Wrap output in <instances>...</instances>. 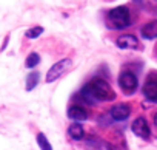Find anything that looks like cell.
<instances>
[{
	"instance_id": "6",
	"label": "cell",
	"mask_w": 157,
	"mask_h": 150,
	"mask_svg": "<svg viewBox=\"0 0 157 150\" xmlns=\"http://www.w3.org/2000/svg\"><path fill=\"white\" fill-rule=\"evenodd\" d=\"M116 43H117L119 48L128 50V48H137L139 40H137V37L132 36V34H123V36H119V37H117Z\"/></svg>"
},
{
	"instance_id": "12",
	"label": "cell",
	"mask_w": 157,
	"mask_h": 150,
	"mask_svg": "<svg viewBox=\"0 0 157 150\" xmlns=\"http://www.w3.org/2000/svg\"><path fill=\"white\" fill-rule=\"evenodd\" d=\"M37 84H39V73H36V71L29 73L28 78H26V90L28 91L34 90L37 87Z\"/></svg>"
},
{
	"instance_id": "14",
	"label": "cell",
	"mask_w": 157,
	"mask_h": 150,
	"mask_svg": "<svg viewBox=\"0 0 157 150\" xmlns=\"http://www.w3.org/2000/svg\"><path fill=\"white\" fill-rule=\"evenodd\" d=\"M39 62H40V56H39L37 53H31V54L26 57V67H28V68H34Z\"/></svg>"
},
{
	"instance_id": "1",
	"label": "cell",
	"mask_w": 157,
	"mask_h": 150,
	"mask_svg": "<svg viewBox=\"0 0 157 150\" xmlns=\"http://www.w3.org/2000/svg\"><path fill=\"white\" fill-rule=\"evenodd\" d=\"M80 95L90 104H94L97 101H113L116 98V93L111 85L102 78H94L88 85L82 88Z\"/></svg>"
},
{
	"instance_id": "2",
	"label": "cell",
	"mask_w": 157,
	"mask_h": 150,
	"mask_svg": "<svg viewBox=\"0 0 157 150\" xmlns=\"http://www.w3.org/2000/svg\"><path fill=\"white\" fill-rule=\"evenodd\" d=\"M108 20H109V23H111L113 28L122 30V28L129 26V23H131V16H129V11H128L126 6H117V8H114V10L109 11Z\"/></svg>"
},
{
	"instance_id": "9",
	"label": "cell",
	"mask_w": 157,
	"mask_h": 150,
	"mask_svg": "<svg viewBox=\"0 0 157 150\" xmlns=\"http://www.w3.org/2000/svg\"><path fill=\"white\" fill-rule=\"evenodd\" d=\"M143 95L145 98L155 101L157 99V81L155 79H148L146 84L143 85Z\"/></svg>"
},
{
	"instance_id": "5",
	"label": "cell",
	"mask_w": 157,
	"mask_h": 150,
	"mask_svg": "<svg viewBox=\"0 0 157 150\" xmlns=\"http://www.w3.org/2000/svg\"><path fill=\"white\" fill-rule=\"evenodd\" d=\"M131 128H132V132H134L136 136L143 138V139H148L149 138V125H148V122H146L145 118H137L132 122Z\"/></svg>"
},
{
	"instance_id": "10",
	"label": "cell",
	"mask_w": 157,
	"mask_h": 150,
	"mask_svg": "<svg viewBox=\"0 0 157 150\" xmlns=\"http://www.w3.org/2000/svg\"><path fill=\"white\" fill-rule=\"evenodd\" d=\"M142 36L145 39H155L157 37V20H152V22H148L143 28H142Z\"/></svg>"
},
{
	"instance_id": "4",
	"label": "cell",
	"mask_w": 157,
	"mask_h": 150,
	"mask_svg": "<svg viewBox=\"0 0 157 150\" xmlns=\"http://www.w3.org/2000/svg\"><path fill=\"white\" fill-rule=\"evenodd\" d=\"M119 84H120V87H122L123 91H126V93H132V91L137 88V78L134 76L131 71H125V73L120 74Z\"/></svg>"
},
{
	"instance_id": "8",
	"label": "cell",
	"mask_w": 157,
	"mask_h": 150,
	"mask_svg": "<svg viewBox=\"0 0 157 150\" xmlns=\"http://www.w3.org/2000/svg\"><path fill=\"white\" fill-rule=\"evenodd\" d=\"M131 113V107L128 104H117L116 107H113L111 110V116L116 119V121H123L129 116Z\"/></svg>"
},
{
	"instance_id": "15",
	"label": "cell",
	"mask_w": 157,
	"mask_h": 150,
	"mask_svg": "<svg viewBox=\"0 0 157 150\" xmlns=\"http://www.w3.org/2000/svg\"><path fill=\"white\" fill-rule=\"evenodd\" d=\"M42 33H43V28H42V26H34V28L28 30L25 34H26L28 39H36V37H39Z\"/></svg>"
},
{
	"instance_id": "16",
	"label": "cell",
	"mask_w": 157,
	"mask_h": 150,
	"mask_svg": "<svg viewBox=\"0 0 157 150\" xmlns=\"http://www.w3.org/2000/svg\"><path fill=\"white\" fill-rule=\"evenodd\" d=\"M154 124H155V125H157V113H155V115H154Z\"/></svg>"
},
{
	"instance_id": "7",
	"label": "cell",
	"mask_w": 157,
	"mask_h": 150,
	"mask_svg": "<svg viewBox=\"0 0 157 150\" xmlns=\"http://www.w3.org/2000/svg\"><path fill=\"white\" fill-rule=\"evenodd\" d=\"M68 118L72 119V121H86L88 119V111L80 105H71L68 108Z\"/></svg>"
},
{
	"instance_id": "3",
	"label": "cell",
	"mask_w": 157,
	"mask_h": 150,
	"mask_svg": "<svg viewBox=\"0 0 157 150\" xmlns=\"http://www.w3.org/2000/svg\"><path fill=\"white\" fill-rule=\"evenodd\" d=\"M71 67H72V60H71L69 57L56 62V63L48 70V73H46V82L51 84V82L57 81L60 76H63V74H65L68 70H71Z\"/></svg>"
},
{
	"instance_id": "11",
	"label": "cell",
	"mask_w": 157,
	"mask_h": 150,
	"mask_svg": "<svg viewBox=\"0 0 157 150\" xmlns=\"http://www.w3.org/2000/svg\"><path fill=\"white\" fill-rule=\"evenodd\" d=\"M68 133H69V136H71L72 139H75V141L82 139V138L85 136V130H83V127H82L80 124H72V125L68 128Z\"/></svg>"
},
{
	"instance_id": "13",
	"label": "cell",
	"mask_w": 157,
	"mask_h": 150,
	"mask_svg": "<svg viewBox=\"0 0 157 150\" xmlns=\"http://www.w3.org/2000/svg\"><path fill=\"white\" fill-rule=\"evenodd\" d=\"M37 144H39V147H40L42 150H52L51 144L48 142V139H46V136H45L43 133H39V135H37Z\"/></svg>"
}]
</instances>
